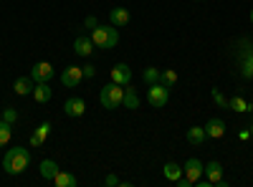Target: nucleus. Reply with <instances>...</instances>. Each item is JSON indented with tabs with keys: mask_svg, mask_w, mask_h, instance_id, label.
Returning a JSON list of instances; mask_svg holds the SVG:
<instances>
[{
	"mask_svg": "<svg viewBox=\"0 0 253 187\" xmlns=\"http://www.w3.org/2000/svg\"><path fill=\"white\" fill-rule=\"evenodd\" d=\"M243 76L246 78H253V51H248V56L243 61Z\"/></svg>",
	"mask_w": 253,
	"mask_h": 187,
	"instance_id": "26",
	"label": "nucleus"
},
{
	"mask_svg": "<svg viewBox=\"0 0 253 187\" xmlns=\"http://www.w3.org/2000/svg\"><path fill=\"white\" fill-rule=\"evenodd\" d=\"M208 139V134H205V129L203 127H190L187 129V142L190 144H195V147H200V144Z\"/></svg>",
	"mask_w": 253,
	"mask_h": 187,
	"instance_id": "21",
	"label": "nucleus"
},
{
	"mask_svg": "<svg viewBox=\"0 0 253 187\" xmlns=\"http://www.w3.org/2000/svg\"><path fill=\"white\" fill-rule=\"evenodd\" d=\"M31 147H43V142H41L36 134H31Z\"/></svg>",
	"mask_w": 253,
	"mask_h": 187,
	"instance_id": "32",
	"label": "nucleus"
},
{
	"mask_svg": "<svg viewBox=\"0 0 253 187\" xmlns=\"http://www.w3.org/2000/svg\"><path fill=\"white\" fill-rule=\"evenodd\" d=\"M177 71L175 69H165V71H160V84H165L167 89H172L175 84H177Z\"/></svg>",
	"mask_w": 253,
	"mask_h": 187,
	"instance_id": "22",
	"label": "nucleus"
},
{
	"mask_svg": "<svg viewBox=\"0 0 253 187\" xmlns=\"http://www.w3.org/2000/svg\"><path fill=\"white\" fill-rule=\"evenodd\" d=\"M122 107H126V109H139V96H137V91L126 84L124 86V101H122Z\"/></svg>",
	"mask_w": 253,
	"mask_h": 187,
	"instance_id": "19",
	"label": "nucleus"
},
{
	"mask_svg": "<svg viewBox=\"0 0 253 187\" xmlns=\"http://www.w3.org/2000/svg\"><path fill=\"white\" fill-rule=\"evenodd\" d=\"M167 99H170V89H167L165 84H150V89H147V104L155 109H162L167 107Z\"/></svg>",
	"mask_w": 253,
	"mask_h": 187,
	"instance_id": "5",
	"label": "nucleus"
},
{
	"mask_svg": "<svg viewBox=\"0 0 253 187\" xmlns=\"http://www.w3.org/2000/svg\"><path fill=\"white\" fill-rule=\"evenodd\" d=\"M213 99H215V104L218 107H223V109H228V99L220 94V89H213Z\"/></svg>",
	"mask_w": 253,
	"mask_h": 187,
	"instance_id": "28",
	"label": "nucleus"
},
{
	"mask_svg": "<svg viewBox=\"0 0 253 187\" xmlns=\"http://www.w3.org/2000/svg\"><path fill=\"white\" fill-rule=\"evenodd\" d=\"M203 172H205V177H208L210 185H218V187L225 185V180H223V172H225V170H223V164H220V162H215V159H213V162H208L205 167H203Z\"/></svg>",
	"mask_w": 253,
	"mask_h": 187,
	"instance_id": "9",
	"label": "nucleus"
},
{
	"mask_svg": "<svg viewBox=\"0 0 253 187\" xmlns=\"http://www.w3.org/2000/svg\"><path fill=\"white\" fill-rule=\"evenodd\" d=\"M58 164L53 162V159H43V162H41V167H38V172H41V177H43V180H51L53 182V177L58 175Z\"/></svg>",
	"mask_w": 253,
	"mask_h": 187,
	"instance_id": "17",
	"label": "nucleus"
},
{
	"mask_svg": "<svg viewBox=\"0 0 253 187\" xmlns=\"http://www.w3.org/2000/svg\"><path fill=\"white\" fill-rule=\"evenodd\" d=\"M3 121H8V124H15L18 121V112L13 109V107H8V109H3V116H0Z\"/></svg>",
	"mask_w": 253,
	"mask_h": 187,
	"instance_id": "27",
	"label": "nucleus"
},
{
	"mask_svg": "<svg viewBox=\"0 0 253 187\" xmlns=\"http://www.w3.org/2000/svg\"><path fill=\"white\" fill-rule=\"evenodd\" d=\"M81 71H84V76H86V78H94L96 76V66H91V64H86Z\"/></svg>",
	"mask_w": 253,
	"mask_h": 187,
	"instance_id": "30",
	"label": "nucleus"
},
{
	"mask_svg": "<svg viewBox=\"0 0 253 187\" xmlns=\"http://www.w3.org/2000/svg\"><path fill=\"white\" fill-rule=\"evenodd\" d=\"M162 175H165L167 180H170V182H177V180L182 177V167H180V164H175V162H165Z\"/></svg>",
	"mask_w": 253,
	"mask_h": 187,
	"instance_id": "20",
	"label": "nucleus"
},
{
	"mask_svg": "<svg viewBox=\"0 0 253 187\" xmlns=\"http://www.w3.org/2000/svg\"><path fill=\"white\" fill-rule=\"evenodd\" d=\"M248 132H251V137H253V124H251V129H248Z\"/></svg>",
	"mask_w": 253,
	"mask_h": 187,
	"instance_id": "33",
	"label": "nucleus"
},
{
	"mask_svg": "<svg viewBox=\"0 0 253 187\" xmlns=\"http://www.w3.org/2000/svg\"><path fill=\"white\" fill-rule=\"evenodd\" d=\"M41 142H46L48 139V134H51V124L48 121H43V124H38V127H36V132H33Z\"/></svg>",
	"mask_w": 253,
	"mask_h": 187,
	"instance_id": "25",
	"label": "nucleus"
},
{
	"mask_svg": "<svg viewBox=\"0 0 253 187\" xmlns=\"http://www.w3.org/2000/svg\"><path fill=\"white\" fill-rule=\"evenodd\" d=\"M251 23H253V10H251Z\"/></svg>",
	"mask_w": 253,
	"mask_h": 187,
	"instance_id": "34",
	"label": "nucleus"
},
{
	"mask_svg": "<svg viewBox=\"0 0 253 187\" xmlns=\"http://www.w3.org/2000/svg\"><path fill=\"white\" fill-rule=\"evenodd\" d=\"M84 26H86V28H89V31H94V28H96V26H99V20H96V18H94V15H86V20H84Z\"/></svg>",
	"mask_w": 253,
	"mask_h": 187,
	"instance_id": "31",
	"label": "nucleus"
},
{
	"mask_svg": "<svg viewBox=\"0 0 253 187\" xmlns=\"http://www.w3.org/2000/svg\"><path fill=\"white\" fill-rule=\"evenodd\" d=\"M129 20H132V15H129V10H126V8H112L109 10V23L117 26V28L126 26Z\"/></svg>",
	"mask_w": 253,
	"mask_h": 187,
	"instance_id": "13",
	"label": "nucleus"
},
{
	"mask_svg": "<svg viewBox=\"0 0 253 187\" xmlns=\"http://www.w3.org/2000/svg\"><path fill=\"white\" fill-rule=\"evenodd\" d=\"M28 164H31V154H28L26 147H10V150L5 152L3 170H5L8 175H20V172H26Z\"/></svg>",
	"mask_w": 253,
	"mask_h": 187,
	"instance_id": "1",
	"label": "nucleus"
},
{
	"mask_svg": "<svg viewBox=\"0 0 253 187\" xmlns=\"http://www.w3.org/2000/svg\"><path fill=\"white\" fill-rule=\"evenodd\" d=\"M53 185H56V187H76L79 180H76L71 172H66V170H58V175L53 177Z\"/></svg>",
	"mask_w": 253,
	"mask_h": 187,
	"instance_id": "18",
	"label": "nucleus"
},
{
	"mask_svg": "<svg viewBox=\"0 0 253 187\" xmlns=\"http://www.w3.org/2000/svg\"><path fill=\"white\" fill-rule=\"evenodd\" d=\"M228 109H233V112H238V114H246V112H253V104L246 101L243 96H230V99H228Z\"/></svg>",
	"mask_w": 253,
	"mask_h": 187,
	"instance_id": "16",
	"label": "nucleus"
},
{
	"mask_svg": "<svg viewBox=\"0 0 253 187\" xmlns=\"http://www.w3.org/2000/svg\"><path fill=\"white\" fill-rule=\"evenodd\" d=\"M122 101H124V86L114 84V81L99 91V104H101L104 109H119Z\"/></svg>",
	"mask_w": 253,
	"mask_h": 187,
	"instance_id": "3",
	"label": "nucleus"
},
{
	"mask_svg": "<svg viewBox=\"0 0 253 187\" xmlns=\"http://www.w3.org/2000/svg\"><path fill=\"white\" fill-rule=\"evenodd\" d=\"M33 86H36V81H33L31 76H20V78H15L13 91H15L18 96H28V94H33Z\"/></svg>",
	"mask_w": 253,
	"mask_h": 187,
	"instance_id": "15",
	"label": "nucleus"
},
{
	"mask_svg": "<svg viewBox=\"0 0 253 187\" xmlns=\"http://www.w3.org/2000/svg\"><path fill=\"white\" fill-rule=\"evenodd\" d=\"M91 40H94V46L96 48H104V51H109L119 43V33H117V26H96L91 31Z\"/></svg>",
	"mask_w": 253,
	"mask_h": 187,
	"instance_id": "2",
	"label": "nucleus"
},
{
	"mask_svg": "<svg viewBox=\"0 0 253 187\" xmlns=\"http://www.w3.org/2000/svg\"><path fill=\"white\" fill-rule=\"evenodd\" d=\"M104 185H107V187H117V185H126V182H122L117 175H107V177H104Z\"/></svg>",
	"mask_w": 253,
	"mask_h": 187,
	"instance_id": "29",
	"label": "nucleus"
},
{
	"mask_svg": "<svg viewBox=\"0 0 253 187\" xmlns=\"http://www.w3.org/2000/svg\"><path fill=\"white\" fill-rule=\"evenodd\" d=\"M203 167H205V164L200 162V159H187L185 162V167H182V177L175 182L177 187H190V185H195L198 180H200V175H203Z\"/></svg>",
	"mask_w": 253,
	"mask_h": 187,
	"instance_id": "4",
	"label": "nucleus"
},
{
	"mask_svg": "<svg viewBox=\"0 0 253 187\" xmlns=\"http://www.w3.org/2000/svg\"><path fill=\"white\" fill-rule=\"evenodd\" d=\"M13 124H8V121H3L0 119V147H5V144L10 142V137H13Z\"/></svg>",
	"mask_w": 253,
	"mask_h": 187,
	"instance_id": "23",
	"label": "nucleus"
},
{
	"mask_svg": "<svg viewBox=\"0 0 253 187\" xmlns=\"http://www.w3.org/2000/svg\"><path fill=\"white\" fill-rule=\"evenodd\" d=\"M205 134L210 137V139H220L223 134H225V121L223 119H218V116H213V119H208V124H205Z\"/></svg>",
	"mask_w": 253,
	"mask_h": 187,
	"instance_id": "12",
	"label": "nucleus"
},
{
	"mask_svg": "<svg viewBox=\"0 0 253 187\" xmlns=\"http://www.w3.org/2000/svg\"><path fill=\"white\" fill-rule=\"evenodd\" d=\"M81 78H84L81 66H66V69L61 71V84L66 86V89H76L81 84Z\"/></svg>",
	"mask_w": 253,
	"mask_h": 187,
	"instance_id": "6",
	"label": "nucleus"
},
{
	"mask_svg": "<svg viewBox=\"0 0 253 187\" xmlns=\"http://www.w3.org/2000/svg\"><path fill=\"white\" fill-rule=\"evenodd\" d=\"M38 104H46V101H51V96H53V91H51V86H48V81H38V84L33 86V94H31Z\"/></svg>",
	"mask_w": 253,
	"mask_h": 187,
	"instance_id": "14",
	"label": "nucleus"
},
{
	"mask_svg": "<svg viewBox=\"0 0 253 187\" xmlns=\"http://www.w3.org/2000/svg\"><path fill=\"white\" fill-rule=\"evenodd\" d=\"M56 76V69L48 64V61H38V64H33V69H31V78L36 81H51Z\"/></svg>",
	"mask_w": 253,
	"mask_h": 187,
	"instance_id": "8",
	"label": "nucleus"
},
{
	"mask_svg": "<svg viewBox=\"0 0 253 187\" xmlns=\"http://www.w3.org/2000/svg\"><path fill=\"white\" fill-rule=\"evenodd\" d=\"M63 114L71 116V119H79L86 114V101H84L81 96H71L66 99V104H63Z\"/></svg>",
	"mask_w": 253,
	"mask_h": 187,
	"instance_id": "7",
	"label": "nucleus"
},
{
	"mask_svg": "<svg viewBox=\"0 0 253 187\" xmlns=\"http://www.w3.org/2000/svg\"><path fill=\"white\" fill-rule=\"evenodd\" d=\"M142 78H144V84H157V81H160V69H155V66L144 69L142 71Z\"/></svg>",
	"mask_w": 253,
	"mask_h": 187,
	"instance_id": "24",
	"label": "nucleus"
},
{
	"mask_svg": "<svg viewBox=\"0 0 253 187\" xmlns=\"http://www.w3.org/2000/svg\"><path fill=\"white\" fill-rule=\"evenodd\" d=\"M109 76H112V81H114V84H119V86L132 84V69L126 66V64H117V66L109 71Z\"/></svg>",
	"mask_w": 253,
	"mask_h": 187,
	"instance_id": "10",
	"label": "nucleus"
},
{
	"mask_svg": "<svg viewBox=\"0 0 253 187\" xmlns=\"http://www.w3.org/2000/svg\"><path fill=\"white\" fill-rule=\"evenodd\" d=\"M195 3H198V0H195Z\"/></svg>",
	"mask_w": 253,
	"mask_h": 187,
	"instance_id": "35",
	"label": "nucleus"
},
{
	"mask_svg": "<svg viewBox=\"0 0 253 187\" xmlns=\"http://www.w3.org/2000/svg\"><path fill=\"white\" fill-rule=\"evenodd\" d=\"M94 40H91V36H79L76 40H74V53L76 56H81V58H89L91 53H94Z\"/></svg>",
	"mask_w": 253,
	"mask_h": 187,
	"instance_id": "11",
	"label": "nucleus"
}]
</instances>
